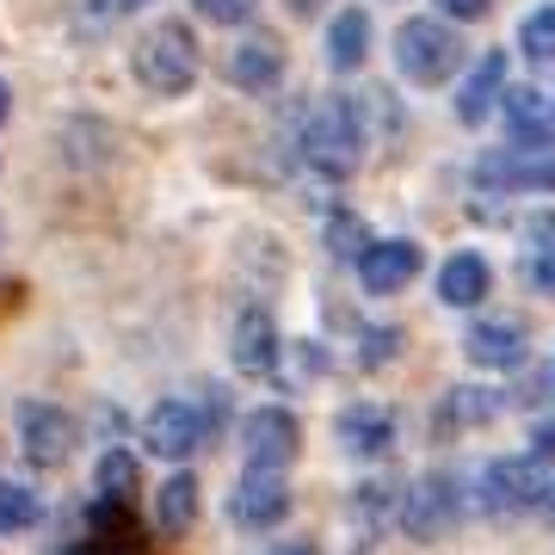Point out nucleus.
<instances>
[{"mask_svg":"<svg viewBox=\"0 0 555 555\" xmlns=\"http://www.w3.org/2000/svg\"><path fill=\"white\" fill-rule=\"evenodd\" d=\"M302 160H309L321 179H352V173H358V160H364V124H358V100H346V93H327V100L309 105V118H302Z\"/></svg>","mask_w":555,"mask_h":555,"instance_id":"f257e3e1","label":"nucleus"},{"mask_svg":"<svg viewBox=\"0 0 555 555\" xmlns=\"http://www.w3.org/2000/svg\"><path fill=\"white\" fill-rule=\"evenodd\" d=\"M130 62H137V80L149 87V93L179 100V93H192V80H198V38H192V25L160 20L137 38Z\"/></svg>","mask_w":555,"mask_h":555,"instance_id":"f03ea898","label":"nucleus"},{"mask_svg":"<svg viewBox=\"0 0 555 555\" xmlns=\"http://www.w3.org/2000/svg\"><path fill=\"white\" fill-rule=\"evenodd\" d=\"M222 414H229V401H222V389L210 401H185V396H167L155 408V414L142 420V444L155 456H167V463H185V456H198L204 444H210V433L222 426Z\"/></svg>","mask_w":555,"mask_h":555,"instance_id":"7ed1b4c3","label":"nucleus"},{"mask_svg":"<svg viewBox=\"0 0 555 555\" xmlns=\"http://www.w3.org/2000/svg\"><path fill=\"white\" fill-rule=\"evenodd\" d=\"M550 494V469H543V456H500L488 463L476 481V506L488 518H518V513H537Z\"/></svg>","mask_w":555,"mask_h":555,"instance_id":"20e7f679","label":"nucleus"},{"mask_svg":"<svg viewBox=\"0 0 555 555\" xmlns=\"http://www.w3.org/2000/svg\"><path fill=\"white\" fill-rule=\"evenodd\" d=\"M396 68L414 87H444L463 68V38L444 20H408L396 31Z\"/></svg>","mask_w":555,"mask_h":555,"instance_id":"39448f33","label":"nucleus"},{"mask_svg":"<svg viewBox=\"0 0 555 555\" xmlns=\"http://www.w3.org/2000/svg\"><path fill=\"white\" fill-rule=\"evenodd\" d=\"M463 481L451 469H433V476H420L401 500V531L414 537V543H438V537L451 531L456 518H463Z\"/></svg>","mask_w":555,"mask_h":555,"instance_id":"423d86ee","label":"nucleus"},{"mask_svg":"<svg viewBox=\"0 0 555 555\" xmlns=\"http://www.w3.org/2000/svg\"><path fill=\"white\" fill-rule=\"evenodd\" d=\"M13 426H20L25 463H38V469H62L75 456V420L62 414L56 401H20Z\"/></svg>","mask_w":555,"mask_h":555,"instance_id":"0eeeda50","label":"nucleus"},{"mask_svg":"<svg viewBox=\"0 0 555 555\" xmlns=\"http://www.w3.org/2000/svg\"><path fill=\"white\" fill-rule=\"evenodd\" d=\"M241 451H247V469H291L302 451V426L291 408H254L241 420Z\"/></svg>","mask_w":555,"mask_h":555,"instance_id":"6e6552de","label":"nucleus"},{"mask_svg":"<svg viewBox=\"0 0 555 555\" xmlns=\"http://www.w3.org/2000/svg\"><path fill=\"white\" fill-rule=\"evenodd\" d=\"M481 192H555V155L550 149H488L476 160Z\"/></svg>","mask_w":555,"mask_h":555,"instance_id":"1a4fd4ad","label":"nucleus"},{"mask_svg":"<svg viewBox=\"0 0 555 555\" xmlns=\"http://www.w3.org/2000/svg\"><path fill=\"white\" fill-rule=\"evenodd\" d=\"M229 513H235L241 531H272L291 518V488H284V469H247L229 500Z\"/></svg>","mask_w":555,"mask_h":555,"instance_id":"9d476101","label":"nucleus"},{"mask_svg":"<svg viewBox=\"0 0 555 555\" xmlns=\"http://www.w3.org/2000/svg\"><path fill=\"white\" fill-rule=\"evenodd\" d=\"M420 266H426L420 241H371V247L358 254V278H364L371 297H396L401 284H414Z\"/></svg>","mask_w":555,"mask_h":555,"instance_id":"9b49d317","label":"nucleus"},{"mask_svg":"<svg viewBox=\"0 0 555 555\" xmlns=\"http://www.w3.org/2000/svg\"><path fill=\"white\" fill-rule=\"evenodd\" d=\"M500 112H506V130H513L518 149H550L555 142V100L537 93V87H506L500 93Z\"/></svg>","mask_w":555,"mask_h":555,"instance_id":"f8f14e48","label":"nucleus"},{"mask_svg":"<svg viewBox=\"0 0 555 555\" xmlns=\"http://www.w3.org/2000/svg\"><path fill=\"white\" fill-rule=\"evenodd\" d=\"M235 371L241 377H272L278 371V321L266 315V309H241V321H235Z\"/></svg>","mask_w":555,"mask_h":555,"instance_id":"ddd939ff","label":"nucleus"},{"mask_svg":"<svg viewBox=\"0 0 555 555\" xmlns=\"http://www.w3.org/2000/svg\"><path fill=\"white\" fill-rule=\"evenodd\" d=\"M229 80H235L241 93H272L278 80H284V43H278L272 31H254V38L229 56Z\"/></svg>","mask_w":555,"mask_h":555,"instance_id":"4468645a","label":"nucleus"},{"mask_svg":"<svg viewBox=\"0 0 555 555\" xmlns=\"http://www.w3.org/2000/svg\"><path fill=\"white\" fill-rule=\"evenodd\" d=\"M334 438L346 456H383L396 444V420L383 414V408H346L334 420Z\"/></svg>","mask_w":555,"mask_h":555,"instance_id":"2eb2a0df","label":"nucleus"},{"mask_svg":"<svg viewBox=\"0 0 555 555\" xmlns=\"http://www.w3.org/2000/svg\"><path fill=\"white\" fill-rule=\"evenodd\" d=\"M500 93H506V56H500V50H488V56L469 68V80L456 87V118H463V124H481L488 112H494Z\"/></svg>","mask_w":555,"mask_h":555,"instance_id":"dca6fc26","label":"nucleus"},{"mask_svg":"<svg viewBox=\"0 0 555 555\" xmlns=\"http://www.w3.org/2000/svg\"><path fill=\"white\" fill-rule=\"evenodd\" d=\"M463 352L488 371H513V364H525V327L518 321H481V327H469Z\"/></svg>","mask_w":555,"mask_h":555,"instance_id":"f3484780","label":"nucleus"},{"mask_svg":"<svg viewBox=\"0 0 555 555\" xmlns=\"http://www.w3.org/2000/svg\"><path fill=\"white\" fill-rule=\"evenodd\" d=\"M364 56H371V13L364 7H346L327 25V68L334 75H352V68H364Z\"/></svg>","mask_w":555,"mask_h":555,"instance_id":"a211bd4d","label":"nucleus"},{"mask_svg":"<svg viewBox=\"0 0 555 555\" xmlns=\"http://www.w3.org/2000/svg\"><path fill=\"white\" fill-rule=\"evenodd\" d=\"M488 291H494V272H488V259L481 254L444 259V272H438V297L451 302V309H476Z\"/></svg>","mask_w":555,"mask_h":555,"instance_id":"6ab92c4d","label":"nucleus"},{"mask_svg":"<svg viewBox=\"0 0 555 555\" xmlns=\"http://www.w3.org/2000/svg\"><path fill=\"white\" fill-rule=\"evenodd\" d=\"M198 525V481L192 476H167L155 488V531L160 537H185Z\"/></svg>","mask_w":555,"mask_h":555,"instance_id":"aec40b11","label":"nucleus"},{"mask_svg":"<svg viewBox=\"0 0 555 555\" xmlns=\"http://www.w3.org/2000/svg\"><path fill=\"white\" fill-rule=\"evenodd\" d=\"M531 284L543 297H555V210L531 222Z\"/></svg>","mask_w":555,"mask_h":555,"instance_id":"412c9836","label":"nucleus"},{"mask_svg":"<svg viewBox=\"0 0 555 555\" xmlns=\"http://www.w3.org/2000/svg\"><path fill=\"white\" fill-rule=\"evenodd\" d=\"M38 518H43V500L31 494V488H13V481H0V537L31 531Z\"/></svg>","mask_w":555,"mask_h":555,"instance_id":"4be33fe9","label":"nucleus"},{"mask_svg":"<svg viewBox=\"0 0 555 555\" xmlns=\"http://www.w3.org/2000/svg\"><path fill=\"white\" fill-rule=\"evenodd\" d=\"M100 494L105 500H130L137 494V456L124 451V444H112V451L100 456Z\"/></svg>","mask_w":555,"mask_h":555,"instance_id":"5701e85b","label":"nucleus"},{"mask_svg":"<svg viewBox=\"0 0 555 555\" xmlns=\"http://www.w3.org/2000/svg\"><path fill=\"white\" fill-rule=\"evenodd\" d=\"M518 50H525L531 62H555V0L537 7L531 20L518 25Z\"/></svg>","mask_w":555,"mask_h":555,"instance_id":"b1692460","label":"nucleus"},{"mask_svg":"<svg viewBox=\"0 0 555 555\" xmlns=\"http://www.w3.org/2000/svg\"><path fill=\"white\" fill-rule=\"evenodd\" d=\"M500 414V396L494 389H451V420H463V426H481V420Z\"/></svg>","mask_w":555,"mask_h":555,"instance_id":"393cba45","label":"nucleus"},{"mask_svg":"<svg viewBox=\"0 0 555 555\" xmlns=\"http://www.w3.org/2000/svg\"><path fill=\"white\" fill-rule=\"evenodd\" d=\"M327 247H334L339 259H358L364 247H371V235H364L352 217H334V222H327Z\"/></svg>","mask_w":555,"mask_h":555,"instance_id":"a878e982","label":"nucleus"},{"mask_svg":"<svg viewBox=\"0 0 555 555\" xmlns=\"http://www.w3.org/2000/svg\"><path fill=\"white\" fill-rule=\"evenodd\" d=\"M396 339H401L396 327H364V339H358V358L377 371V364H389V358H396Z\"/></svg>","mask_w":555,"mask_h":555,"instance_id":"bb28decb","label":"nucleus"},{"mask_svg":"<svg viewBox=\"0 0 555 555\" xmlns=\"http://www.w3.org/2000/svg\"><path fill=\"white\" fill-rule=\"evenodd\" d=\"M254 7H259V0H198V13L210 25H247V20H254Z\"/></svg>","mask_w":555,"mask_h":555,"instance_id":"cd10ccee","label":"nucleus"},{"mask_svg":"<svg viewBox=\"0 0 555 555\" xmlns=\"http://www.w3.org/2000/svg\"><path fill=\"white\" fill-rule=\"evenodd\" d=\"M438 7H444L451 20H481V13H488V0H438Z\"/></svg>","mask_w":555,"mask_h":555,"instance_id":"c85d7f7f","label":"nucleus"},{"mask_svg":"<svg viewBox=\"0 0 555 555\" xmlns=\"http://www.w3.org/2000/svg\"><path fill=\"white\" fill-rule=\"evenodd\" d=\"M531 451H537V456H555V414H550V420H543V426L531 433Z\"/></svg>","mask_w":555,"mask_h":555,"instance_id":"c756f323","label":"nucleus"},{"mask_svg":"<svg viewBox=\"0 0 555 555\" xmlns=\"http://www.w3.org/2000/svg\"><path fill=\"white\" fill-rule=\"evenodd\" d=\"M124 7H130V0H87V25L93 20H118Z\"/></svg>","mask_w":555,"mask_h":555,"instance_id":"7c9ffc66","label":"nucleus"},{"mask_svg":"<svg viewBox=\"0 0 555 555\" xmlns=\"http://www.w3.org/2000/svg\"><path fill=\"white\" fill-rule=\"evenodd\" d=\"M315 7H327V0H291V13H297V20H309Z\"/></svg>","mask_w":555,"mask_h":555,"instance_id":"2f4dec72","label":"nucleus"},{"mask_svg":"<svg viewBox=\"0 0 555 555\" xmlns=\"http://www.w3.org/2000/svg\"><path fill=\"white\" fill-rule=\"evenodd\" d=\"M7 100H13V93H7V80H0V124H7Z\"/></svg>","mask_w":555,"mask_h":555,"instance_id":"473e14b6","label":"nucleus"},{"mask_svg":"<svg viewBox=\"0 0 555 555\" xmlns=\"http://www.w3.org/2000/svg\"><path fill=\"white\" fill-rule=\"evenodd\" d=\"M543 513H550V518H555V481H550V494H543Z\"/></svg>","mask_w":555,"mask_h":555,"instance_id":"72a5a7b5","label":"nucleus"}]
</instances>
